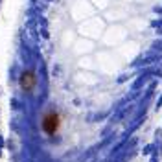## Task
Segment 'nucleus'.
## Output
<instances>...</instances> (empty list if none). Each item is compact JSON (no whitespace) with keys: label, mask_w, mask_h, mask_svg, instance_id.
I'll list each match as a JSON object with an SVG mask.
<instances>
[{"label":"nucleus","mask_w":162,"mask_h":162,"mask_svg":"<svg viewBox=\"0 0 162 162\" xmlns=\"http://www.w3.org/2000/svg\"><path fill=\"white\" fill-rule=\"evenodd\" d=\"M40 129H42V133H44L46 136H55L61 129L59 112H55V111L46 112V114L42 116V120H40Z\"/></svg>","instance_id":"obj_1"},{"label":"nucleus","mask_w":162,"mask_h":162,"mask_svg":"<svg viewBox=\"0 0 162 162\" xmlns=\"http://www.w3.org/2000/svg\"><path fill=\"white\" fill-rule=\"evenodd\" d=\"M20 88L22 90H26V92H30V90H33V87L37 85V76H35V72L33 70H24L22 74H20Z\"/></svg>","instance_id":"obj_2"}]
</instances>
